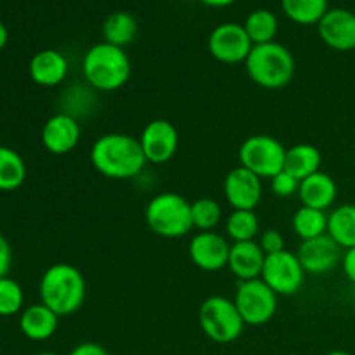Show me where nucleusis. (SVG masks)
<instances>
[{
    "label": "nucleus",
    "instance_id": "nucleus-1",
    "mask_svg": "<svg viewBox=\"0 0 355 355\" xmlns=\"http://www.w3.org/2000/svg\"><path fill=\"white\" fill-rule=\"evenodd\" d=\"M94 168L111 180H128L144 170L146 159L141 142L128 134H104L90 148Z\"/></svg>",
    "mask_w": 355,
    "mask_h": 355
},
{
    "label": "nucleus",
    "instance_id": "nucleus-2",
    "mask_svg": "<svg viewBox=\"0 0 355 355\" xmlns=\"http://www.w3.org/2000/svg\"><path fill=\"white\" fill-rule=\"evenodd\" d=\"M38 295L42 304L47 305L59 318H66L75 314L85 302V277L82 270L71 263H54L42 274Z\"/></svg>",
    "mask_w": 355,
    "mask_h": 355
},
{
    "label": "nucleus",
    "instance_id": "nucleus-3",
    "mask_svg": "<svg viewBox=\"0 0 355 355\" xmlns=\"http://www.w3.org/2000/svg\"><path fill=\"white\" fill-rule=\"evenodd\" d=\"M85 82L101 92L121 89L132 75V64L125 49L99 42L85 52L82 61Z\"/></svg>",
    "mask_w": 355,
    "mask_h": 355
},
{
    "label": "nucleus",
    "instance_id": "nucleus-4",
    "mask_svg": "<svg viewBox=\"0 0 355 355\" xmlns=\"http://www.w3.org/2000/svg\"><path fill=\"white\" fill-rule=\"evenodd\" d=\"M245 66L252 82L269 90L290 85L297 69L291 51L279 42L253 45Z\"/></svg>",
    "mask_w": 355,
    "mask_h": 355
},
{
    "label": "nucleus",
    "instance_id": "nucleus-5",
    "mask_svg": "<svg viewBox=\"0 0 355 355\" xmlns=\"http://www.w3.org/2000/svg\"><path fill=\"white\" fill-rule=\"evenodd\" d=\"M146 224L159 238L175 239L194 229L191 203L177 193H162L146 207Z\"/></svg>",
    "mask_w": 355,
    "mask_h": 355
},
{
    "label": "nucleus",
    "instance_id": "nucleus-6",
    "mask_svg": "<svg viewBox=\"0 0 355 355\" xmlns=\"http://www.w3.org/2000/svg\"><path fill=\"white\" fill-rule=\"evenodd\" d=\"M198 321L205 336L220 345L236 342L243 335V329L246 326L234 300L220 297V295L208 297L201 304Z\"/></svg>",
    "mask_w": 355,
    "mask_h": 355
},
{
    "label": "nucleus",
    "instance_id": "nucleus-7",
    "mask_svg": "<svg viewBox=\"0 0 355 355\" xmlns=\"http://www.w3.org/2000/svg\"><path fill=\"white\" fill-rule=\"evenodd\" d=\"M239 165L260 179H272L284 170L286 148L272 135H252L241 144L238 153Z\"/></svg>",
    "mask_w": 355,
    "mask_h": 355
},
{
    "label": "nucleus",
    "instance_id": "nucleus-8",
    "mask_svg": "<svg viewBox=\"0 0 355 355\" xmlns=\"http://www.w3.org/2000/svg\"><path fill=\"white\" fill-rule=\"evenodd\" d=\"M234 304L248 326H262L272 321L277 312V295L267 286L262 277L239 281Z\"/></svg>",
    "mask_w": 355,
    "mask_h": 355
},
{
    "label": "nucleus",
    "instance_id": "nucleus-9",
    "mask_svg": "<svg viewBox=\"0 0 355 355\" xmlns=\"http://www.w3.org/2000/svg\"><path fill=\"white\" fill-rule=\"evenodd\" d=\"M262 281L279 297H290L298 293L304 286L305 270L297 253L283 250L279 253L266 257L262 270Z\"/></svg>",
    "mask_w": 355,
    "mask_h": 355
},
{
    "label": "nucleus",
    "instance_id": "nucleus-10",
    "mask_svg": "<svg viewBox=\"0 0 355 355\" xmlns=\"http://www.w3.org/2000/svg\"><path fill=\"white\" fill-rule=\"evenodd\" d=\"M253 49L245 26L238 23H222L208 37V51L224 64H238L248 59Z\"/></svg>",
    "mask_w": 355,
    "mask_h": 355
},
{
    "label": "nucleus",
    "instance_id": "nucleus-11",
    "mask_svg": "<svg viewBox=\"0 0 355 355\" xmlns=\"http://www.w3.org/2000/svg\"><path fill=\"white\" fill-rule=\"evenodd\" d=\"M139 142L148 163L163 165L179 149V130L168 120H153L144 127Z\"/></svg>",
    "mask_w": 355,
    "mask_h": 355
},
{
    "label": "nucleus",
    "instance_id": "nucleus-12",
    "mask_svg": "<svg viewBox=\"0 0 355 355\" xmlns=\"http://www.w3.org/2000/svg\"><path fill=\"white\" fill-rule=\"evenodd\" d=\"M343 250L336 245L329 234H322L319 238L302 241L297 250V257L304 267L305 274L322 276L336 269L342 263Z\"/></svg>",
    "mask_w": 355,
    "mask_h": 355
},
{
    "label": "nucleus",
    "instance_id": "nucleus-13",
    "mask_svg": "<svg viewBox=\"0 0 355 355\" xmlns=\"http://www.w3.org/2000/svg\"><path fill=\"white\" fill-rule=\"evenodd\" d=\"M231 245L215 231L198 232L189 243V259L205 272H217L227 267Z\"/></svg>",
    "mask_w": 355,
    "mask_h": 355
},
{
    "label": "nucleus",
    "instance_id": "nucleus-14",
    "mask_svg": "<svg viewBox=\"0 0 355 355\" xmlns=\"http://www.w3.org/2000/svg\"><path fill=\"white\" fill-rule=\"evenodd\" d=\"M224 194L234 210H255L262 201V179L239 165L225 175Z\"/></svg>",
    "mask_w": 355,
    "mask_h": 355
},
{
    "label": "nucleus",
    "instance_id": "nucleus-15",
    "mask_svg": "<svg viewBox=\"0 0 355 355\" xmlns=\"http://www.w3.org/2000/svg\"><path fill=\"white\" fill-rule=\"evenodd\" d=\"M82 137L78 120L68 113H58L49 118L42 127V144L51 155L62 156L71 153Z\"/></svg>",
    "mask_w": 355,
    "mask_h": 355
},
{
    "label": "nucleus",
    "instance_id": "nucleus-16",
    "mask_svg": "<svg viewBox=\"0 0 355 355\" xmlns=\"http://www.w3.org/2000/svg\"><path fill=\"white\" fill-rule=\"evenodd\" d=\"M321 40L338 52L355 49V12L342 7L329 9L318 24Z\"/></svg>",
    "mask_w": 355,
    "mask_h": 355
},
{
    "label": "nucleus",
    "instance_id": "nucleus-17",
    "mask_svg": "<svg viewBox=\"0 0 355 355\" xmlns=\"http://www.w3.org/2000/svg\"><path fill=\"white\" fill-rule=\"evenodd\" d=\"M69 64L62 52L55 49H44L37 52L30 61V76L37 85L55 87L68 76Z\"/></svg>",
    "mask_w": 355,
    "mask_h": 355
},
{
    "label": "nucleus",
    "instance_id": "nucleus-18",
    "mask_svg": "<svg viewBox=\"0 0 355 355\" xmlns=\"http://www.w3.org/2000/svg\"><path fill=\"white\" fill-rule=\"evenodd\" d=\"M266 257L257 241L232 243L227 267L239 281L259 279L262 277Z\"/></svg>",
    "mask_w": 355,
    "mask_h": 355
},
{
    "label": "nucleus",
    "instance_id": "nucleus-19",
    "mask_svg": "<svg viewBox=\"0 0 355 355\" xmlns=\"http://www.w3.org/2000/svg\"><path fill=\"white\" fill-rule=\"evenodd\" d=\"M59 315L40 304L28 305L19 314V329L31 342H45L58 331Z\"/></svg>",
    "mask_w": 355,
    "mask_h": 355
},
{
    "label": "nucleus",
    "instance_id": "nucleus-20",
    "mask_svg": "<svg viewBox=\"0 0 355 355\" xmlns=\"http://www.w3.org/2000/svg\"><path fill=\"white\" fill-rule=\"evenodd\" d=\"M336 196H338V186H336L335 179L328 173L321 172V170L302 180L300 189H298V198H300L304 207H311L322 211L333 207Z\"/></svg>",
    "mask_w": 355,
    "mask_h": 355
},
{
    "label": "nucleus",
    "instance_id": "nucleus-21",
    "mask_svg": "<svg viewBox=\"0 0 355 355\" xmlns=\"http://www.w3.org/2000/svg\"><path fill=\"white\" fill-rule=\"evenodd\" d=\"M322 156L315 146L312 144H297L286 149V162H284V172L293 175L302 182L307 177L314 175L321 170Z\"/></svg>",
    "mask_w": 355,
    "mask_h": 355
},
{
    "label": "nucleus",
    "instance_id": "nucleus-22",
    "mask_svg": "<svg viewBox=\"0 0 355 355\" xmlns=\"http://www.w3.org/2000/svg\"><path fill=\"white\" fill-rule=\"evenodd\" d=\"M328 234L342 250L355 248V205L336 207L328 215Z\"/></svg>",
    "mask_w": 355,
    "mask_h": 355
},
{
    "label": "nucleus",
    "instance_id": "nucleus-23",
    "mask_svg": "<svg viewBox=\"0 0 355 355\" xmlns=\"http://www.w3.org/2000/svg\"><path fill=\"white\" fill-rule=\"evenodd\" d=\"M137 31V19L130 12H125V10H116V12L110 14L103 24L104 42L121 49H125L135 40Z\"/></svg>",
    "mask_w": 355,
    "mask_h": 355
},
{
    "label": "nucleus",
    "instance_id": "nucleus-24",
    "mask_svg": "<svg viewBox=\"0 0 355 355\" xmlns=\"http://www.w3.org/2000/svg\"><path fill=\"white\" fill-rule=\"evenodd\" d=\"M26 163L12 148L0 146V191L10 193L19 189L26 180Z\"/></svg>",
    "mask_w": 355,
    "mask_h": 355
},
{
    "label": "nucleus",
    "instance_id": "nucleus-25",
    "mask_svg": "<svg viewBox=\"0 0 355 355\" xmlns=\"http://www.w3.org/2000/svg\"><path fill=\"white\" fill-rule=\"evenodd\" d=\"M243 26H245L246 33H248L253 45L276 42L274 38H276L277 30H279V23H277L276 14L269 9L252 10V12L246 16Z\"/></svg>",
    "mask_w": 355,
    "mask_h": 355
},
{
    "label": "nucleus",
    "instance_id": "nucleus-26",
    "mask_svg": "<svg viewBox=\"0 0 355 355\" xmlns=\"http://www.w3.org/2000/svg\"><path fill=\"white\" fill-rule=\"evenodd\" d=\"M291 225H293L295 234L302 241L319 238L322 234H328V214L311 207H302L295 211Z\"/></svg>",
    "mask_w": 355,
    "mask_h": 355
},
{
    "label": "nucleus",
    "instance_id": "nucleus-27",
    "mask_svg": "<svg viewBox=\"0 0 355 355\" xmlns=\"http://www.w3.org/2000/svg\"><path fill=\"white\" fill-rule=\"evenodd\" d=\"M281 7L293 23L304 26L319 24L329 10L328 0H281Z\"/></svg>",
    "mask_w": 355,
    "mask_h": 355
},
{
    "label": "nucleus",
    "instance_id": "nucleus-28",
    "mask_svg": "<svg viewBox=\"0 0 355 355\" xmlns=\"http://www.w3.org/2000/svg\"><path fill=\"white\" fill-rule=\"evenodd\" d=\"M260 231V222L255 210H232L225 220V232L232 243L255 241Z\"/></svg>",
    "mask_w": 355,
    "mask_h": 355
},
{
    "label": "nucleus",
    "instance_id": "nucleus-29",
    "mask_svg": "<svg viewBox=\"0 0 355 355\" xmlns=\"http://www.w3.org/2000/svg\"><path fill=\"white\" fill-rule=\"evenodd\" d=\"M24 307V291L12 277H0V318H10Z\"/></svg>",
    "mask_w": 355,
    "mask_h": 355
},
{
    "label": "nucleus",
    "instance_id": "nucleus-30",
    "mask_svg": "<svg viewBox=\"0 0 355 355\" xmlns=\"http://www.w3.org/2000/svg\"><path fill=\"white\" fill-rule=\"evenodd\" d=\"M191 211H193L194 227L200 229V232L214 231L222 218L220 205L211 198H200L191 203Z\"/></svg>",
    "mask_w": 355,
    "mask_h": 355
},
{
    "label": "nucleus",
    "instance_id": "nucleus-31",
    "mask_svg": "<svg viewBox=\"0 0 355 355\" xmlns=\"http://www.w3.org/2000/svg\"><path fill=\"white\" fill-rule=\"evenodd\" d=\"M270 189L276 196L279 198H290L293 194H298L300 189V180L295 179L293 175H290L288 172H279L277 175H274L270 179Z\"/></svg>",
    "mask_w": 355,
    "mask_h": 355
},
{
    "label": "nucleus",
    "instance_id": "nucleus-32",
    "mask_svg": "<svg viewBox=\"0 0 355 355\" xmlns=\"http://www.w3.org/2000/svg\"><path fill=\"white\" fill-rule=\"evenodd\" d=\"M259 245L266 255H274V253H279L283 250H286L284 248L286 246L284 236L279 231H276V229H267V231H263L260 234Z\"/></svg>",
    "mask_w": 355,
    "mask_h": 355
},
{
    "label": "nucleus",
    "instance_id": "nucleus-33",
    "mask_svg": "<svg viewBox=\"0 0 355 355\" xmlns=\"http://www.w3.org/2000/svg\"><path fill=\"white\" fill-rule=\"evenodd\" d=\"M10 266H12V248L6 236L0 232V277L9 276Z\"/></svg>",
    "mask_w": 355,
    "mask_h": 355
},
{
    "label": "nucleus",
    "instance_id": "nucleus-34",
    "mask_svg": "<svg viewBox=\"0 0 355 355\" xmlns=\"http://www.w3.org/2000/svg\"><path fill=\"white\" fill-rule=\"evenodd\" d=\"M68 355H110V352L96 342H83L78 343Z\"/></svg>",
    "mask_w": 355,
    "mask_h": 355
},
{
    "label": "nucleus",
    "instance_id": "nucleus-35",
    "mask_svg": "<svg viewBox=\"0 0 355 355\" xmlns=\"http://www.w3.org/2000/svg\"><path fill=\"white\" fill-rule=\"evenodd\" d=\"M342 267L347 279H349L352 284H355V248L345 250L342 259Z\"/></svg>",
    "mask_w": 355,
    "mask_h": 355
},
{
    "label": "nucleus",
    "instance_id": "nucleus-36",
    "mask_svg": "<svg viewBox=\"0 0 355 355\" xmlns=\"http://www.w3.org/2000/svg\"><path fill=\"white\" fill-rule=\"evenodd\" d=\"M7 40H9V30H7L6 24L0 21V51L7 45Z\"/></svg>",
    "mask_w": 355,
    "mask_h": 355
},
{
    "label": "nucleus",
    "instance_id": "nucleus-37",
    "mask_svg": "<svg viewBox=\"0 0 355 355\" xmlns=\"http://www.w3.org/2000/svg\"><path fill=\"white\" fill-rule=\"evenodd\" d=\"M205 6H210V7H225V6H231L234 3L236 0H201Z\"/></svg>",
    "mask_w": 355,
    "mask_h": 355
},
{
    "label": "nucleus",
    "instance_id": "nucleus-38",
    "mask_svg": "<svg viewBox=\"0 0 355 355\" xmlns=\"http://www.w3.org/2000/svg\"><path fill=\"white\" fill-rule=\"evenodd\" d=\"M326 355H352V354L345 352V350H331V352H328Z\"/></svg>",
    "mask_w": 355,
    "mask_h": 355
},
{
    "label": "nucleus",
    "instance_id": "nucleus-39",
    "mask_svg": "<svg viewBox=\"0 0 355 355\" xmlns=\"http://www.w3.org/2000/svg\"><path fill=\"white\" fill-rule=\"evenodd\" d=\"M37 355H58V354H54V352H40V354H37Z\"/></svg>",
    "mask_w": 355,
    "mask_h": 355
}]
</instances>
